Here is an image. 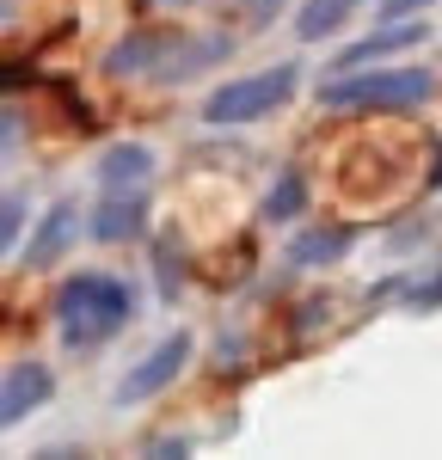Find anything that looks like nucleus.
Here are the masks:
<instances>
[{"label": "nucleus", "instance_id": "7ed1b4c3", "mask_svg": "<svg viewBox=\"0 0 442 460\" xmlns=\"http://www.w3.org/2000/svg\"><path fill=\"white\" fill-rule=\"evenodd\" d=\"M295 80H301V68H295V62H277V68L246 74V80H227V86H216V93L203 99V123H216V129L258 123V117H270V111L295 93Z\"/></svg>", "mask_w": 442, "mask_h": 460}, {"label": "nucleus", "instance_id": "20e7f679", "mask_svg": "<svg viewBox=\"0 0 442 460\" xmlns=\"http://www.w3.org/2000/svg\"><path fill=\"white\" fill-rule=\"evenodd\" d=\"M184 362H190V332H172V338H160V344H154V350L117 381L110 399H117V405H142V399H154V393H166L172 381H179Z\"/></svg>", "mask_w": 442, "mask_h": 460}, {"label": "nucleus", "instance_id": "0eeeda50", "mask_svg": "<svg viewBox=\"0 0 442 460\" xmlns=\"http://www.w3.org/2000/svg\"><path fill=\"white\" fill-rule=\"evenodd\" d=\"M74 240H80V209H74V203H49V209H43V221H37L31 252H25V270H49V264H56Z\"/></svg>", "mask_w": 442, "mask_h": 460}, {"label": "nucleus", "instance_id": "4468645a", "mask_svg": "<svg viewBox=\"0 0 442 460\" xmlns=\"http://www.w3.org/2000/svg\"><path fill=\"white\" fill-rule=\"evenodd\" d=\"M301 203H307L301 172H283L277 184H270V197H264V221H295V215H301Z\"/></svg>", "mask_w": 442, "mask_h": 460}, {"label": "nucleus", "instance_id": "f257e3e1", "mask_svg": "<svg viewBox=\"0 0 442 460\" xmlns=\"http://www.w3.org/2000/svg\"><path fill=\"white\" fill-rule=\"evenodd\" d=\"M129 319H136V288L123 277L80 270L56 288V325H62V344H74V350H93V344L117 338Z\"/></svg>", "mask_w": 442, "mask_h": 460}, {"label": "nucleus", "instance_id": "dca6fc26", "mask_svg": "<svg viewBox=\"0 0 442 460\" xmlns=\"http://www.w3.org/2000/svg\"><path fill=\"white\" fill-rule=\"evenodd\" d=\"M405 301H411V307H418V314H437V307H442V270H437V277H430V283L405 288Z\"/></svg>", "mask_w": 442, "mask_h": 460}, {"label": "nucleus", "instance_id": "ddd939ff", "mask_svg": "<svg viewBox=\"0 0 442 460\" xmlns=\"http://www.w3.org/2000/svg\"><path fill=\"white\" fill-rule=\"evenodd\" d=\"M350 252V234L344 227H320V234H301V240H289V264H332V258H344Z\"/></svg>", "mask_w": 442, "mask_h": 460}, {"label": "nucleus", "instance_id": "39448f33", "mask_svg": "<svg viewBox=\"0 0 442 460\" xmlns=\"http://www.w3.org/2000/svg\"><path fill=\"white\" fill-rule=\"evenodd\" d=\"M147 221V190L129 184V190H105L99 209H93V240L99 246H117V240H136Z\"/></svg>", "mask_w": 442, "mask_h": 460}, {"label": "nucleus", "instance_id": "423d86ee", "mask_svg": "<svg viewBox=\"0 0 442 460\" xmlns=\"http://www.w3.org/2000/svg\"><path fill=\"white\" fill-rule=\"evenodd\" d=\"M49 393H56V381H49L43 362H13L6 368V387H0V424H25Z\"/></svg>", "mask_w": 442, "mask_h": 460}, {"label": "nucleus", "instance_id": "f8f14e48", "mask_svg": "<svg viewBox=\"0 0 442 460\" xmlns=\"http://www.w3.org/2000/svg\"><path fill=\"white\" fill-rule=\"evenodd\" d=\"M357 6H363V0H307V6L295 13V37H301V43H326Z\"/></svg>", "mask_w": 442, "mask_h": 460}, {"label": "nucleus", "instance_id": "9b49d317", "mask_svg": "<svg viewBox=\"0 0 442 460\" xmlns=\"http://www.w3.org/2000/svg\"><path fill=\"white\" fill-rule=\"evenodd\" d=\"M147 172H154V147H142V142H117V147L99 154V184H105V190L147 184Z\"/></svg>", "mask_w": 442, "mask_h": 460}, {"label": "nucleus", "instance_id": "1a4fd4ad", "mask_svg": "<svg viewBox=\"0 0 442 460\" xmlns=\"http://www.w3.org/2000/svg\"><path fill=\"white\" fill-rule=\"evenodd\" d=\"M424 37H430V25H418V19H387L375 37L338 49V68H368V62H381V56H393V49H411V43H424Z\"/></svg>", "mask_w": 442, "mask_h": 460}, {"label": "nucleus", "instance_id": "f3484780", "mask_svg": "<svg viewBox=\"0 0 442 460\" xmlns=\"http://www.w3.org/2000/svg\"><path fill=\"white\" fill-rule=\"evenodd\" d=\"M430 0H381V19H418Z\"/></svg>", "mask_w": 442, "mask_h": 460}, {"label": "nucleus", "instance_id": "6ab92c4d", "mask_svg": "<svg viewBox=\"0 0 442 460\" xmlns=\"http://www.w3.org/2000/svg\"><path fill=\"white\" fill-rule=\"evenodd\" d=\"M424 190H442V147H437V160H430V184Z\"/></svg>", "mask_w": 442, "mask_h": 460}, {"label": "nucleus", "instance_id": "9d476101", "mask_svg": "<svg viewBox=\"0 0 442 460\" xmlns=\"http://www.w3.org/2000/svg\"><path fill=\"white\" fill-rule=\"evenodd\" d=\"M179 37H160V31H129L123 43H110L105 49V74L110 80H123V74H154L166 62V49H172Z\"/></svg>", "mask_w": 442, "mask_h": 460}, {"label": "nucleus", "instance_id": "2eb2a0df", "mask_svg": "<svg viewBox=\"0 0 442 460\" xmlns=\"http://www.w3.org/2000/svg\"><path fill=\"white\" fill-rule=\"evenodd\" d=\"M19 234H25V197L13 190V197H6V215H0V246L13 252V246H19Z\"/></svg>", "mask_w": 442, "mask_h": 460}, {"label": "nucleus", "instance_id": "a211bd4d", "mask_svg": "<svg viewBox=\"0 0 442 460\" xmlns=\"http://www.w3.org/2000/svg\"><path fill=\"white\" fill-rule=\"evenodd\" d=\"M277 6H283V0H252V19H258V25H270V13H277Z\"/></svg>", "mask_w": 442, "mask_h": 460}, {"label": "nucleus", "instance_id": "6e6552de", "mask_svg": "<svg viewBox=\"0 0 442 460\" xmlns=\"http://www.w3.org/2000/svg\"><path fill=\"white\" fill-rule=\"evenodd\" d=\"M227 49H234V37H179V43L166 49V62L154 68V80H160V86H179V80H190V74L216 68Z\"/></svg>", "mask_w": 442, "mask_h": 460}, {"label": "nucleus", "instance_id": "f03ea898", "mask_svg": "<svg viewBox=\"0 0 442 460\" xmlns=\"http://www.w3.org/2000/svg\"><path fill=\"white\" fill-rule=\"evenodd\" d=\"M437 93L430 68H344L320 86V105L332 111H405V105H424Z\"/></svg>", "mask_w": 442, "mask_h": 460}, {"label": "nucleus", "instance_id": "aec40b11", "mask_svg": "<svg viewBox=\"0 0 442 460\" xmlns=\"http://www.w3.org/2000/svg\"><path fill=\"white\" fill-rule=\"evenodd\" d=\"M160 6H190V0H160Z\"/></svg>", "mask_w": 442, "mask_h": 460}]
</instances>
